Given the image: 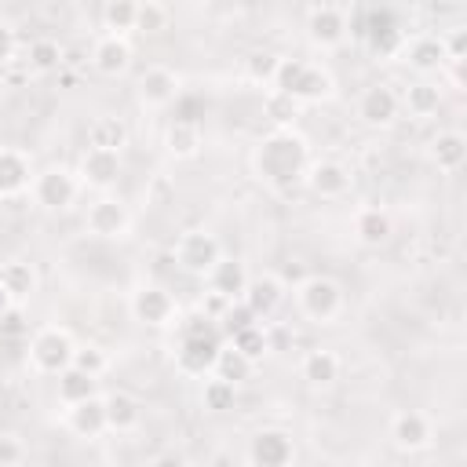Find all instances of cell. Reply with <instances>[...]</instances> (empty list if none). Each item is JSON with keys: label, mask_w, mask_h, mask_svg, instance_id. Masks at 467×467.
<instances>
[{"label": "cell", "mask_w": 467, "mask_h": 467, "mask_svg": "<svg viewBox=\"0 0 467 467\" xmlns=\"http://www.w3.org/2000/svg\"><path fill=\"white\" fill-rule=\"evenodd\" d=\"M255 168H259V175L266 182L292 186L303 175V168H306V146H303V139H296L288 131H277V135L263 139L259 150H255Z\"/></svg>", "instance_id": "1"}, {"label": "cell", "mask_w": 467, "mask_h": 467, "mask_svg": "<svg viewBox=\"0 0 467 467\" xmlns=\"http://www.w3.org/2000/svg\"><path fill=\"white\" fill-rule=\"evenodd\" d=\"M215 358H219V332L208 325V314H204V321L193 325L179 347V368L190 376H204L215 368Z\"/></svg>", "instance_id": "2"}, {"label": "cell", "mask_w": 467, "mask_h": 467, "mask_svg": "<svg viewBox=\"0 0 467 467\" xmlns=\"http://www.w3.org/2000/svg\"><path fill=\"white\" fill-rule=\"evenodd\" d=\"M339 303H343V292H339V285H336L332 277H306V281L299 285V306H303V314L314 317V321L336 317Z\"/></svg>", "instance_id": "3"}, {"label": "cell", "mask_w": 467, "mask_h": 467, "mask_svg": "<svg viewBox=\"0 0 467 467\" xmlns=\"http://www.w3.org/2000/svg\"><path fill=\"white\" fill-rule=\"evenodd\" d=\"M175 259L190 274H208L215 266V259H219V241L212 234H204V230H190V234H182V241L175 248Z\"/></svg>", "instance_id": "4"}, {"label": "cell", "mask_w": 467, "mask_h": 467, "mask_svg": "<svg viewBox=\"0 0 467 467\" xmlns=\"http://www.w3.org/2000/svg\"><path fill=\"white\" fill-rule=\"evenodd\" d=\"M361 36L368 40V47L376 51V55H394L398 47H401V22L394 18V11H387V7H376V11H368V18H365V29H361Z\"/></svg>", "instance_id": "5"}, {"label": "cell", "mask_w": 467, "mask_h": 467, "mask_svg": "<svg viewBox=\"0 0 467 467\" xmlns=\"http://www.w3.org/2000/svg\"><path fill=\"white\" fill-rule=\"evenodd\" d=\"M29 354H33L36 368H44V372H55V376H58V372L73 361V343H69V336H66V332H58V328H44V332L33 339Z\"/></svg>", "instance_id": "6"}, {"label": "cell", "mask_w": 467, "mask_h": 467, "mask_svg": "<svg viewBox=\"0 0 467 467\" xmlns=\"http://www.w3.org/2000/svg\"><path fill=\"white\" fill-rule=\"evenodd\" d=\"M73 197H77V179L66 168H51L36 179V201L44 208H66L73 204Z\"/></svg>", "instance_id": "7"}, {"label": "cell", "mask_w": 467, "mask_h": 467, "mask_svg": "<svg viewBox=\"0 0 467 467\" xmlns=\"http://www.w3.org/2000/svg\"><path fill=\"white\" fill-rule=\"evenodd\" d=\"M80 175H84V182L88 186H109V182H117V175H120V157H117V150H102V146H91L88 153H84V161H80Z\"/></svg>", "instance_id": "8"}, {"label": "cell", "mask_w": 467, "mask_h": 467, "mask_svg": "<svg viewBox=\"0 0 467 467\" xmlns=\"http://www.w3.org/2000/svg\"><path fill=\"white\" fill-rule=\"evenodd\" d=\"M88 230L99 234V237H120V234L128 230V212H124V204L113 201V197L95 201L91 212H88Z\"/></svg>", "instance_id": "9"}, {"label": "cell", "mask_w": 467, "mask_h": 467, "mask_svg": "<svg viewBox=\"0 0 467 467\" xmlns=\"http://www.w3.org/2000/svg\"><path fill=\"white\" fill-rule=\"evenodd\" d=\"M252 460L259 467H285L292 460V441L285 431H259L252 438Z\"/></svg>", "instance_id": "10"}, {"label": "cell", "mask_w": 467, "mask_h": 467, "mask_svg": "<svg viewBox=\"0 0 467 467\" xmlns=\"http://www.w3.org/2000/svg\"><path fill=\"white\" fill-rule=\"evenodd\" d=\"M241 296H244V303L252 306L255 317H266V314H274L281 306L285 288H281L277 277H252V281H244V292Z\"/></svg>", "instance_id": "11"}, {"label": "cell", "mask_w": 467, "mask_h": 467, "mask_svg": "<svg viewBox=\"0 0 467 467\" xmlns=\"http://www.w3.org/2000/svg\"><path fill=\"white\" fill-rule=\"evenodd\" d=\"M139 95H142V102H150V106H168V102L179 95V80H175L171 69L153 66V69L142 73V80H139Z\"/></svg>", "instance_id": "12"}, {"label": "cell", "mask_w": 467, "mask_h": 467, "mask_svg": "<svg viewBox=\"0 0 467 467\" xmlns=\"http://www.w3.org/2000/svg\"><path fill=\"white\" fill-rule=\"evenodd\" d=\"M131 310L146 325H168V317H171V296L164 288H153V285L150 288H139L135 299H131Z\"/></svg>", "instance_id": "13"}, {"label": "cell", "mask_w": 467, "mask_h": 467, "mask_svg": "<svg viewBox=\"0 0 467 467\" xmlns=\"http://www.w3.org/2000/svg\"><path fill=\"white\" fill-rule=\"evenodd\" d=\"M95 69L99 73H106V77H117V73H124L128 69V62H131V47L120 40V33H109V36H102L99 44H95Z\"/></svg>", "instance_id": "14"}, {"label": "cell", "mask_w": 467, "mask_h": 467, "mask_svg": "<svg viewBox=\"0 0 467 467\" xmlns=\"http://www.w3.org/2000/svg\"><path fill=\"white\" fill-rule=\"evenodd\" d=\"M69 427L80 434V438H95L106 431V405L91 394L84 401H73L69 405Z\"/></svg>", "instance_id": "15"}, {"label": "cell", "mask_w": 467, "mask_h": 467, "mask_svg": "<svg viewBox=\"0 0 467 467\" xmlns=\"http://www.w3.org/2000/svg\"><path fill=\"white\" fill-rule=\"evenodd\" d=\"M306 182H310V190L321 193V197H339V193H347V186H350V171H347L343 164H336V161H321V164L310 168Z\"/></svg>", "instance_id": "16"}, {"label": "cell", "mask_w": 467, "mask_h": 467, "mask_svg": "<svg viewBox=\"0 0 467 467\" xmlns=\"http://www.w3.org/2000/svg\"><path fill=\"white\" fill-rule=\"evenodd\" d=\"M306 29H310V40L321 44V47H336L347 36V22H343V15L336 7H317L310 15V26Z\"/></svg>", "instance_id": "17"}, {"label": "cell", "mask_w": 467, "mask_h": 467, "mask_svg": "<svg viewBox=\"0 0 467 467\" xmlns=\"http://www.w3.org/2000/svg\"><path fill=\"white\" fill-rule=\"evenodd\" d=\"M29 186V161L15 150H0V197H15Z\"/></svg>", "instance_id": "18"}, {"label": "cell", "mask_w": 467, "mask_h": 467, "mask_svg": "<svg viewBox=\"0 0 467 467\" xmlns=\"http://www.w3.org/2000/svg\"><path fill=\"white\" fill-rule=\"evenodd\" d=\"M208 277H212V292H219L226 299L241 296L244 292V281H248V274H244V266L237 259H215V266L208 270Z\"/></svg>", "instance_id": "19"}, {"label": "cell", "mask_w": 467, "mask_h": 467, "mask_svg": "<svg viewBox=\"0 0 467 467\" xmlns=\"http://www.w3.org/2000/svg\"><path fill=\"white\" fill-rule=\"evenodd\" d=\"M332 91V80H328V73H321V69H314V66H306L303 62V69H299V77H296V84H292V99L296 102H317V99H325Z\"/></svg>", "instance_id": "20"}, {"label": "cell", "mask_w": 467, "mask_h": 467, "mask_svg": "<svg viewBox=\"0 0 467 467\" xmlns=\"http://www.w3.org/2000/svg\"><path fill=\"white\" fill-rule=\"evenodd\" d=\"M394 113H398V95H394L390 88H368V91H365V99H361V117H365L368 124H387V120H394Z\"/></svg>", "instance_id": "21"}, {"label": "cell", "mask_w": 467, "mask_h": 467, "mask_svg": "<svg viewBox=\"0 0 467 467\" xmlns=\"http://www.w3.org/2000/svg\"><path fill=\"white\" fill-rule=\"evenodd\" d=\"M91 394H95V376H91V372H84V368H77V365H66V368L58 372V398H62L66 405L84 401V398H91Z\"/></svg>", "instance_id": "22"}, {"label": "cell", "mask_w": 467, "mask_h": 467, "mask_svg": "<svg viewBox=\"0 0 467 467\" xmlns=\"http://www.w3.org/2000/svg\"><path fill=\"white\" fill-rule=\"evenodd\" d=\"M106 427H113V431H131L135 423H139V401L131 398V394H124V390H117V394H109L106 401Z\"/></svg>", "instance_id": "23"}, {"label": "cell", "mask_w": 467, "mask_h": 467, "mask_svg": "<svg viewBox=\"0 0 467 467\" xmlns=\"http://www.w3.org/2000/svg\"><path fill=\"white\" fill-rule=\"evenodd\" d=\"M336 376H339V361H336L328 350H314V354H306V361H303V379H306V383H314V387H328Z\"/></svg>", "instance_id": "24"}, {"label": "cell", "mask_w": 467, "mask_h": 467, "mask_svg": "<svg viewBox=\"0 0 467 467\" xmlns=\"http://www.w3.org/2000/svg\"><path fill=\"white\" fill-rule=\"evenodd\" d=\"M431 153L438 161V168H460L463 164V153H467V142L460 131H445L431 142Z\"/></svg>", "instance_id": "25"}, {"label": "cell", "mask_w": 467, "mask_h": 467, "mask_svg": "<svg viewBox=\"0 0 467 467\" xmlns=\"http://www.w3.org/2000/svg\"><path fill=\"white\" fill-rule=\"evenodd\" d=\"M171 117L182 124H201L208 117V99L201 91H179L171 99Z\"/></svg>", "instance_id": "26"}, {"label": "cell", "mask_w": 467, "mask_h": 467, "mask_svg": "<svg viewBox=\"0 0 467 467\" xmlns=\"http://www.w3.org/2000/svg\"><path fill=\"white\" fill-rule=\"evenodd\" d=\"M394 441H398L401 449L423 445V441H427V420H423L420 412H401V416L394 420Z\"/></svg>", "instance_id": "27"}, {"label": "cell", "mask_w": 467, "mask_h": 467, "mask_svg": "<svg viewBox=\"0 0 467 467\" xmlns=\"http://www.w3.org/2000/svg\"><path fill=\"white\" fill-rule=\"evenodd\" d=\"M201 146V124H182V120H171L168 128V150L175 157H193Z\"/></svg>", "instance_id": "28"}, {"label": "cell", "mask_w": 467, "mask_h": 467, "mask_svg": "<svg viewBox=\"0 0 467 467\" xmlns=\"http://www.w3.org/2000/svg\"><path fill=\"white\" fill-rule=\"evenodd\" d=\"M0 285L11 292V299H26V296L33 292L36 277H33L29 263H7V266L0 270Z\"/></svg>", "instance_id": "29"}, {"label": "cell", "mask_w": 467, "mask_h": 467, "mask_svg": "<svg viewBox=\"0 0 467 467\" xmlns=\"http://www.w3.org/2000/svg\"><path fill=\"white\" fill-rule=\"evenodd\" d=\"M215 372H219L223 379H230V383H241V379H248V372H252V358H244L237 347H230V350L219 347Z\"/></svg>", "instance_id": "30"}, {"label": "cell", "mask_w": 467, "mask_h": 467, "mask_svg": "<svg viewBox=\"0 0 467 467\" xmlns=\"http://www.w3.org/2000/svg\"><path fill=\"white\" fill-rule=\"evenodd\" d=\"M230 339H234V347H237L244 358H252V361H255V358H263V354L270 350V336L263 332V325H248V328L234 332Z\"/></svg>", "instance_id": "31"}, {"label": "cell", "mask_w": 467, "mask_h": 467, "mask_svg": "<svg viewBox=\"0 0 467 467\" xmlns=\"http://www.w3.org/2000/svg\"><path fill=\"white\" fill-rule=\"evenodd\" d=\"M409 62L420 73H431V69H438L445 62V44H438V40H416L412 51H409Z\"/></svg>", "instance_id": "32"}, {"label": "cell", "mask_w": 467, "mask_h": 467, "mask_svg": "<svg viewBox=\"0 0 467 467\" xmlns=\"http://www.w3.org/2000/svg\"><path fill=\"white\" fill-rule=\"evenodd\" d=\"M358 237L365 244H383L390 237V219L383 212H361L358 215Z\"/></svg>", "instance_id": "33"}, {"label": "cell", "mask_w": 467, "mask_h": 467, "mask_svg": "<svg viewBox=\"0 0 467 467\" xmlns=\"http://www.w3.org/2000/svg\"><path fill=\"white\" fill-rule=\"evenodd\" d=\"M124 124L120 120H109V117H102V120H95L91 124V146H102V150H120L124 146Z\"/></svg>", "instance_id": "34"}, {"label": "cell", "mask_w": 467, "mask_h": 467, "mask_svg": "<svg viewBox=\"0 0 467 467\" xmlns=\"http://www.w3.org/2000/svg\"><path fill=\"white\" fill-rule=\"evenodd\" d=\"M234 383L230 379H208L204 383V409H212V412H226V409H234Z\"/></svg>", "instance_id": "35"}, {"label": "cell", "mask_w": 467, "mask_h": 467, "mask_svg": "<svg viewBox=\"0 0 467 467\" xmlns=\"http://www.w3.org/2000/svg\"><path fill=\"white\" fill-rule=\"evenodd\" d=\"M135 11H139V0H109L106 4V26L113 33L135 29Z\"/></svg>", "instance_id": "36"}, {"label": "cell", "mask_w": 467, "mask_h": 467, "mask_svg": "<svg viewBox=\"0 0 467 467\" xmlns=\"http://www.w3.org/2000/svg\"><path fill=\"white\" fill-rule=\"evenodd\" d=\"M296 113H299V102L288 95V91H270V99H266V117L274 120V124H292L296 120Z\"/></svg>", "instance_id": "37"}, {"label": "cell", "mask_w": 467, "mask_h": 467, "mask_svg": "<svg viewBox=\"0 0 467 467\" xmlns=\"http://www.w3.org/2000/svg\"><path fill=\"white\" fill-rule=\"evenodd\" d=\"M219 321H223V332H226V336H234V332H241V328L255 325L259 317L252 314V306H248L244 299H241V303H234V299H230V303H226V310L219 314Z\"/></svg>", "instance_id": "38"}, {"label": "cell", "mask_w": 467, "mask_h": 467, "mask_svg": "<svg viewBox=\"0 0 467 467\" xmlns=\"http://www.w3.org/2000/svg\"><path fill=\"white\" fill-rule=\"evenodd\" d=\"M405 102H409V109H412V113L427 117V113H434V109H438V88H434V84H412Z\"/></svg>", "instance_id": "39"}, {"label": "cell", "mask_w": 467, "mask_h": 467, "mask_svg": "<svg viewBox=\"0 0 467 467\" xmlns=\"http://www.w3.org/2000/svg\"><path fill=\"white\" fill-rule=\"evenodd\" d=\"M58 62H62V51H58V44H51V40H36V44L29 47V66H33V69L47 73V69H55Z\"/></svg>", "instance_id": "40"}, {"label": "cell", "mask_w": 467, "mask_h": 467, "mask_svg": "<svg viewBox=\"0 0 467 467\" xmlns=\"http://www.w3.org/2000/svg\"><path fill=\"white\" fill-rule=\"evenodd\" d=\"M164 22H168V15H164L153 0L139 4V11H135V26H139L142 33H161V29H164Z\"/></svg>", "instance_id": "41"}, {"label": "cell", "mask_w": 467, "mask_h": 467, "mask_svg": "<svg viewBox=\"0 0 467 467\" xmlns=\"http://www.w3.org/2000/svg\"><path fill=\"white\" fill-rule=\"evenodd\" d=\"M29 332V321H26V314L11 303L4 314H0V336H7V339H18V336H26Z\"/></svg>", "instance_id": "42"}, {"label": "cell", "mask_w": 467, "mask_h": 467, "mask_svg": "<svg viewBox=\"0 0 467 467\" xmlns=\"http://www.w3.org/2000/svg\"><path fill=\"white\" fill-rule=\"evenodd\" d=\"M69 365H77V368L99 376V372L106 368V354H102L99 347H84V350H73V361H69Z\"/></svg>", "instance_id": "43"}, {"label": "cell", "mask_w": 467, "mask_h": 467, "mask_svg": "<svg viewBox=\"0 0 467 467\" xmlns=\"http://www.w3.org/2000/svg\"><path fill=\"white\" fill-rule=\"evenodd\" d=\"M277 62H281L277 55H266V51H263V55H252L248 69H252V77H255V80H259V77H270V80H274V69H277Z\"/></svg>", "instance_id": "44"}, {"label": "cell", "mask_w": 467, "mask_h": 467, "mask_svg": "<svg viewBox=\"0 0 467 467\" xmlns=\"http://www.w3.org/2000/svg\"><path fill=\"white\" fill-rule=\"evenodd\" d=\"M22 460V445L15 438H0V463H18Z\"/></svg>", "instance_id": "45"}, {"label": "cell", "mask_w": 467, "mask_h": 467, "mask_svg": "<svg viewBox=\"0 0 467 467\" xmlns=\"http://www.w3.org/2000/svg\"><path fill=\"white\" fill-rule=\"evenodd\" d=\"M11 55H15V36H11V29L0 22V66L11 62Z\"/></svg>", "instance_id": "46"}, {"label": "cell", "mask_w": 467, "mask_h": 467, "mask_svg": "<svg viewBox=\"0 0 467 467\" xmlns=\"http://www.w3.org/2000/svg\"><path fill=\"white\" fill-rule=\"evenodd\" d=\"M449 58H456V62L463 58V29L452 33V40H449Z\"/></svg>", "instance_id": "47"}, {"label": "cell", "mask_w": 467, "mask_h": 467, "mask_svg": "<svg viewBox=\"0 0 467 467\" xmlns=\"http://www.w3.org/2000/svg\"><path fill=\"white\" fill-rule=\"evenodd\" d=\"M11 303H15V299H11V292H7V288H4V285H0V314H4V310H7V306H11Z\"/></svg>", "instance_id": "48"}, {"label": "cell", "mask_w": 467, "mask_h": 467, "mask_svg": "<svg viewBox=\"0 0 467 467\" xmlns=\"http://www.w3.org/2000/svg\"><path fill=\"white\" fill-rule=\"evenodd\" d=\"M204 4H215V0H204Z\"/></svg>", "instance_id": "49"}]
</instances>
